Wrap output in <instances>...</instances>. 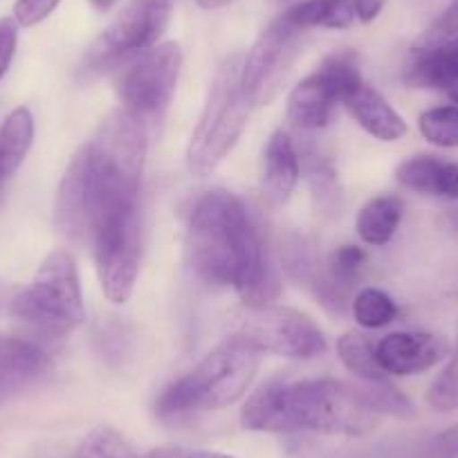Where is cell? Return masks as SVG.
I'll use <instances>...</instances> for the list:
<instances>
[{
	"instance_id": "obj_41",
	"label": "cell",
	"mask_w": 458,
	"mask_h": 458,
	"mask_svg": "<svg viewBox=\"0 0 458 458\" xmlns=\"http://www.w3.org/2000/svg\"><path fill=\"white\" fill-rule=\"evenodd\" d=\"M270 3H285V0H270Z\"/></svg>"
},
{
	"instance_id": "obj_17",
	"label": "cell",
	"mask_w": 458,
	"mask_h": 458,
	"mask_svg": "<svg viewBox=\"0 0 458 458\" xmlns=\"http://www.w3.org/2000/svg\"><path fill=\"white\" fill-rule=\"evenodd\" d=\"M299 153L285 131H275L263 151V189L275 202H288L299 182Z\"/></svg>"
},
{
	"instance_id": "obj_36",
	"label": "cell",
	"mask_w": 458,
	"mask_h": 458,
	"mask_svg": "<svg viewBox=\"0 0 458 458\" xmlns=\"http://www.w3.org/2000/svg\"><path fill=\"white\" fill-rule=\"evenodd\" d=\"M196 3L198 7H202V10H223V7L236 3V0H196Z\"/></svg>"
},
{
	"instance_id": "obj_38",
	"label": "cell",
	"mask_w": 458,
	"mask_h": 458,
	"mask_svg": "<svg viewBox=\"0 0 458 458\" xmlns=\"http://www.w3.org/2000/svg\"><path fill=\"white\" fill-rule=\"evenodd\" d=\"M114 3H117V0H90V5L95 7L97 12H108V10H113Z\"/></svg>"
},
{
	"instance_id": "obj_28",
	"label": "cell",
	"mask_w": 458,
	"mask_h": 458,
	"mask_svg": "<svg viewBox=\"0 0 458 458\" xmlns=\"http://www.w3.org/2000/svg\"><path fill=\"white\" fill-rule=\"evenodd\" d=\"M440 157L436 156H416L404 160L395 171V178L403 187L411 189V191L425 193L431 196L434 193V180L436 171H438Z\"/></svg>"
},
{
	"instance_id": "obj_20",
	"label": "cell",
	"mask_w": 458,
	"mask_h": 458,
	"mask_svg": "<svg viewBox=\"0 0 458 458\" xmlns=\"http://www.w3.org/2000/svg\"><path fill=\"white\" fill-rule=\"evenodd\" d=\"M284 16L299 30H349L355 23V7L353 0H303Z\"/></svg>"
},
{
	"instance_id": "obj_12",
	"label": "cell",
	"mask_w": 458,
	"mask_h": 458,
	"mask_svg": "<svg viewBox=\"0 0 458 458\" xmlns=\"http://www.w3.org/2000/svg\"><path fill=\"white\" fill-rule=\"evenodd\" d=\"M376 353L386 376H420L449 358V342L425 330H395L376 344Z\"/></svg>"
},
{
	"instance_id": "obj_35",
	"label": "cell",
	"mask_w": 458,
	"mask_h": 458,
	"mask_svg": "<svg viewBox=\"0 0 458 458\" xmlns=\"http://www.w3.org/2000/svg\"><path fill=\"white\" fill-rule=\"evenodd\" d=\"M386 0H353L355 7V19L360 23H373V21L380 16V12L385 10Z\"/></svg>"
},
{
	"instance_id": "obj_8",
	"label": "cell",
	"mask_w": 458,
	"mask_h": 458,
	"mask_svg": "<svg viewBox=\"0 0 458 458\" xmlns=\"http://www.w3.org/2000/svg\"><path fill=\"white\" fill-rule=\"evenodd\" d=\"M234 335L252 344L259 353L290 360H312L326 353L324 330L306 315L288 306H241L234 312Z\"/></svg>"
},
{
	"instance_id": "obj_22",
	"label": "cell",
	"mask_w": 458,
	"mask_h": 458,
	"mask_svg": "<svg viewBox=\"0 0 458 458\" xmlns=\"http://www.w3.org/2000/svg\"><path fill=\"white\" fill-rule=\"evenodd\" d=\"M72 458H140L124 434L110 425H99L88 431L77 445Z\"/></svg>"
},
{
	"instance_id": "obj_6",
	"label": "cell",
	"mask_w": 458,
	"mask_h": 458,
	"mask_svg": "<svg viewBox=\"0 0 458 458\" xmlns=\"http://www.w3.org/2000/svg\"><path fill=\"white\" fill-rule=\"evenodd\" d=\"M171 12L174 0H131L117 19L97 37L83 56L79 72L86 79L97 77L156 47L169 28Z\"/></svg>"
},
{
	"instance_id": "obj_27",
	"label": "cell",
	"mask_w": 458,
	"mask_h": 458,
	"mask_svg": "<svg viewBox=\"0 0 458 458\" xmlns=\"http://www.w3.org/2000/svg\"><path fill=\"white\" fill-rule=\"evenodd\" d=\"M427 404L440 413L458 411V344L443 371L427 389Z\"/></svg>"
},
{
	"instance_id": "obj_5",
	"label": "cell",
	"mask_w": 458,
	"mask_h": 458,
	"mask_svg": "<svg viewBox=\"0 0 458 458\" xmlns=\"http://www.w3.org/2000/svg\"><path fill=\"white\" fill-rule=\"evenodd\" d=\"M7 312L34 333L50 337H61L81 326L86 310L72 254L68 250L47 254L32 284L16 290Z\"/></svg>"
},
{
	"instance_id": "obj_40",
	"label": "cell",
	"mask_w": 458,
	"mask_h": 458,
	"mask_svg": "<svg viewBox=\"0 0 458 458\" xmlns=\"http://www.w3.org/2000/svg\"><path fill=\"white\" fill-rule=\"evenodd\" d=\"M3 182H5V175L0 174V187H3Z\"/></svg>"
},
{
	"instance_id": "obj_32",
	"label": "cell",
	"mask_w": 458,
	"mask_h": 458,
	"mask_svg": "<svg viewBox=\"0 0 458 458\" xmlns=\"http://www.w3.org/2000/svg\"><path fill=\"white\" fill-rule=\"evenodd\" d=\"M431 196L447 198L458 202V162L440 160L434 180V193Z\"/></svg>"
},
{
	"instance_id": "obj_26",
	"label": "cell",
	"mask_w": 458,
	"mask_h": 458,
	"mask_svg": "<svg viewBox=\"0 0 458 458\" xmlns=\"http://www.w3.org/2000/svg\"><path fill=\"white\" fill-rule=\"evenodd\" d=\"M364 266H367V252L362 248H358V245H339L328 257V279L342 293H349V288L358 281Z\"/></svg>"
},
{
	"instance_id": "obj_25",
	"label": "cell",
	"mask_w": 458,
	"mask_h": 458,
	"mask_svg": "<svg viewBox=\"0 0 458 458\" xmlns=\"http://www.w3.org/2000/svg\"><path fill=\"white\" fill-rule=\"evenodd\" d=\"M418 131L429 144L440 148L458 147V106H436L418 117Z\"/></svg>"
},
{
	"instance_id": "obj_24",
	"label": "cell",
	"mask_w": 458,
	"mask_h": 458,
	"mask_svg": "<svg viewBox=\"0 0 458 458\" xmlns=\"http://www.w3.org/2000/svg\"><path fill=\"white\" fill-rule=\"evenodd\" d=\"M353 315L362 328H385L398 317L394 299L380 288H362L353 299Z\"/></svg>"
},
{
	"instance_id": "obj_16",
	"label": "cell",
	"mask_w": 458,
	"mask_h": 458,
	"mask_svg": "<svg viewBox=\"0 0 458 458\" xmlns=\"http://www.w3.org/2000/svg\"><path fill=\"white\" fill-rule=\"evenodd\" d=\"M404 81L413 88L447 92L458 81V37L425 50L413 47L404 68Z\"/></svg>"
},
{
	"instance_id": "obj_7",
	"label": "cell",
	"mask_w": 458,
	"mask_h": 458,
	"mask_svg": "<svg viewBox=\"0 0 458 458\" xmlns=\"http://www.w3.org/2000/svg\"><path fill=\"white\" fill-rule=\"evenodd\" d=\"M182 47L178 43H157L151 50L122 65L114 81L122 110L148 126L169 108L182 72Z\"/></svg>"
},
{
	"instance_id": "obj_2",
	"label": "cell",
	"mask_w": 458,
	"mask_h": 458,
	"mask_svg": "<svg viewBox=\"0 0 458 458\" xmlns=\"http://www.w3.org/2000/svg\"><path fill=\"white\" fill-rule=\"evenodd\" d=\"M382 416L373 411L355 385L317 377V380L266 382L250 395L241 422L250 431L267 434H312L364 438L380 427Z\"/></svg>"
},
{
	"instance_id": "obj_1",
	"label": "cell",
	"mask_w": 458,
	"mask_h": 458,
	"mask_svg": "<svg viewBox=\"0 0 458 458\" xmlns=\"http://www.w3.org/2000/svg\"><path fill=\"white\" fill-rule=\"evenodd\" d=\"M187 250L205 284L232 288L245 306H267L281 293L279 270L248 205L227 189H209L189 214Z\"/></svg>"
},
{
	"instance_id": "obj_4",
	"label": "cell",
	"mask_w": 458,
	"mask_h": 458,
	"mask_svg": "<svg viewBox=\"0 0 458 458\" xmlns=\"http://www.w3.org/2000/svg\"><path fill=\"white\" fill-rule=\"evenodd\" d=\"M241 68L243 56L232 55L211 79L205 108L187 147V169L196 178L214 174L248 126L252 104L243 90Z\"/></svg>"
},
{
	"instance_id": "obj_37",
	"label": "cell",
	"mask_w": 458,
	"mask_h": 458,
	"mask_svg": "<svg viewBox=\"0 0 458 458\" xmlns=\"http://www.w3.org/2000/svg\"><path fill=\"white\" fill-rule=\"evenodd\" d=\"M16 290L7 288L5 284H0V312L3 310H10V303H12V297H14Z\"/></svg>"
},
{
	"instance_id": "obj_18",
	"label": "cell",
	"mask_w": 458,
	"mask_h": 458,
	"mask_svg": "<svg viewBox=\"0 0 458 458\" xmlns=\"http://www.w3.org/2000/svg\"><path fill=\"white\" fill-rule=\"evenodd\" d=\"M34 142V117L28 106H19L0 126V174L5 180L19 171Z\"/></svg>"
},
{
	"instance_id": "obj_11",
	"label": "cell",
	"mask_w": 458,
	"mask_h": 458,
	"mask_svg": "<svg viewBox=\"0 0 458 458\" xmlns=\"http://www.w3.org/2000/svg\"><path fill=\"white\" fill-rule=\"evenodd\" d=\"M97 211L95 198L88 184L86 165L81 151H77L61 178L55 205V227L61 239L77 248H90L95 236Z\"/></svg>"
},
{
	"instance_id": "obj_29",
	"label": "cell",
	"mask_w": 458,
	"mask_h": 458,
	"mask_svg": "<svg viewBox=\"0 0 458 458\" xmlns=\"http://www.w3.org/2000/svg\"><path fill=\"white\" fill-rule=\"evenodd\" d=\"M454 37H458V0H452V5L431 23V28L418 38V43L413 47L425 50V47L440 46V43L449 41Z\"/></svg>"
},
{
	"instance_id": "obj_39",
	"label": "cell",
	"mask_w": 458,
	"mask_h": 458,
	"mask_svg": "<svg viewBox=\"0 0 458 458\" xmlns=\"http://www.w3.org/2000/svg\"><path fill=\"white\" fill-rule=\"evenodd\" d=\"M447 95H449V99L454 101V106H458V81L454 83L452 88H449V90H447Z\"/></svg>"
},
{
	"instance_id": "obj_33",
	"label": "cell",
	"mask_w": 458,
	"mask_h": 458,
	"mask_svg": "<svg viewBox=\"0 0 458 458\" xmlns=\"http://www.w3.org/2000/svg\"><path fill=\"white\" fill-rule=\"evenodd\" d=\"M425 458H458V422L429 440Z\"/></svg>"
},
{
	"instance_id": "obj_10",
	"label": "cell",
	"mask_w": 458,
	"mask_h": 458,
	"mask_svg": "<svg viewBox=\"0 0 458 458\" xmlns=\"http://www.w3.org/2000/svg\"><path fill=\"white\" fill-rule=\"evenodd\" d=\"M303 30L294 28L285 16L267 25L243 56L241 81L252 106H267L284 88L290 68L299 55Z\"/></svg>"
},
{
	"instance_id": "obj_30",
	"label": "cell",
	"mask_w": 458,
	"mask_h": 458,
	"mask_svg": "<svg viewBox=\"0 0 458 458\" xmlns=\"http://www.w3.org/2000/svg\"><path fill=\"white\" fill-rule=\"evenodd\" d=\"M61 0H16L14 21L21 28H32L46 21Z\"/></svg>"
},
{
	"instance_id": "obj_14",
	"label": "cell",
	"mask_w": 458,
	"mask_h": 458,
	"mask_svg": "<svg viewBox=\"0 0 458 458\" xmlns=\"http://www.w3.org/2000/svg\"><path fill=\"white\" fill-rule=\"evenodd\" d=\"M337 90L319 68L293 88L288 97V120L299 131H319L330 122Z\"/></svg>"
},
{
	"instance_id": "obj_9",
	"label": "cell",
	"mask_w": 458,
	"mask_h": 458,
	"mask_svg": "<svg viewBox=\"0 0 458 458\" xmlns=\"http://www.w3.org/2000/svg\"><path fill=\"white\" fill-rule=\"evenodd\" d=\"M90 250L106 299L113 303L129 301L138 281L140 257H142L138 209L122 211L106 218L97 227Z\"/></svg>"
},
{
	"instance_id": "obj_13",
	"label": "cell",
	"mask_w": 458,
	"mask_h": 458,
	"mask_svg": "<svg viewBox=\"0 0 458 458\" xmlns=\"http://www.w3.org/2000/svg\"><path fill=\"white\" fill-rule=\"evenodd\" d=\"M47 353L25 335H0V400L37 380L47 369Z\"/></svg>"
},
{
	"instance_id": "obj_31",
	"label": "cell",
	"mask_w": 458,
	"mask_h": 458,
	"mask_svg": "<svg viewBox=\"0 0 458 458\" xmlns=\"http://www.w3.org/2000/svg\"><path fill=\"white\" fill-rule=\"evenodd\" d=\"M19 46V23L14 19H0V79L5 77L14 61Z\"/></svg>"
},
{
	"instance_id": "obj_15",
	"label": "cell",
	"mask_w": 458,
	"mask_h": 458,
	"mask_svg": "<svg viewBox=\"0 0 458 458\" xmlns=\"http://www.w3.org/2000/svg\"><path fill=\"white\" fill-rule=\"evenodd\" d=\"M344 106L349 108L355 122L376 140H382V142H398L400 138L407 135V122L400 117L398 110L376 88L367 86V83L355 88L344 99Z\"/></svg>"
},
{
	"instance_id": "obj_19",
	"label": "cell",
	"mask_w": 458,
	"mask_h": 458,
	"mask_svg": "<svg viewBox=\"0 0 458 458\" xmlns=\"http://www.w3.org/2000/svg\"><path fill=\"white\" fill-rule=\"evenodd\" d=\"M403 220V200L395 196H377L360 209L358 234L373 248H382L395 236Z\"/></svg>"
},
{
	"instance_id": "obj_23",
	"label": "cell",
	"mask_w": 458,
	"mask_h": 458,
	"mask_svg": "<svg viewBox=\"0 0 458 458\" xmlns=\"http://www.w3.org/2000/svg\"><path fill=\"white\" fill-rule=\"evenodd\" d=\"M355 391L380 416H394L407 420V418H413V413H416L411 400L398 386L391 385L389 380L362 382V385H355Z\"/></svg>"
},
{
	"instance_id": "obj_34",
	"label": "cell",
	"mask_w": 458,
	"mask_h": 458,
	"mask_svg": "<svg viewBox=\"0 0 458 458\" xmlns=\"http://www.w3.org/2000/svg\"><path fill=\"white\" fill-rule=\"evenodd\" d=\"M147 458H234L223 452H211L200 447H184V445H166V447L153 449Z\"/></svg>"
},
{
	"instance_id": "obj_21",
	"label": "cell",
	"mask_w": 458,
	"mask_h": 458,
	"mask_svg": "<svg viewBox=\"0 0 458 458\" xmlns=\"http://www.w3.org/2000/svg\"><path fill=\"white\" fill-rule=\"evenodd\" d=\"M337 355L344 367L349 369L353 376H358L362 382L386 380V373L382 371L380 362H377L376 344L362 330L344 333L337 342Z\"/></svg>"
},
{
	"instance_id": "obj_3",
	"label": "cell",
	"mask_w": 458,
	"mask_h": 458,
	"mask_svg": "<svg viewBox=\"0 0 458 458\" xmlns=\"http://www.w3.org/2000/svg\"><path fill=\"white\" fill-rule=\"evenodd\" d=\"M259 351L232 335L205 355L189 373L166 385L156 398L162 420L193 411H218L239 403L252 386L259 371Z\"/></svg>"
}]
</instances>
